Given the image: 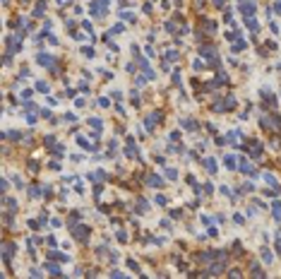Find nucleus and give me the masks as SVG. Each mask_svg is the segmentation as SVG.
Returning a JSON list of instances; mask_svg holds the SVG:
<instances>
[{
    "label": "nucleus",
    "instance_id": "4",
    "mask_svg": "<svg viewBox=\"0 0 281 279\" xmlns=\"http://www.w3.org/2000/svg\"><path fill=\"white\" fill-rule=\"evenodd\" d=\"M161 118H163V113H161V111H154V113H149V116L144 118V125H147L149 130H154L156 125L161 123Z\"/></svg>",
    "mask_w": 281,
    "mask_h": 279
},
{
    "label": "nucleus",
    "instance_id": "19",
    "mask_svg": "<svg viewBox=\"0 0 281 279\" xmlns=\"http://www.w3.org/2000/svg\"><path fill=\"white\" fill-rule=\"evenodd\" d=\"M204 168L209 171V173H216L219 168H216V161L214 159H204Z\"/></svg>",
    "mask_w": 281,
    "mask_h": 279
},
{
    "label": "nucleus",
    "instance_id": "21",
    "mask_svg": "<svg viewBox=\"0 0 281 279\" xmlns=\"http://www.w3.org/2000/svg\"><path fill=\"white\" fill-rule=\"evenodd\" d=\"M272 214H274L276 221H281V202H274V205H272Z\"/></svg>",
    "mask_w": 281,
    "mask_h": 279
},
{
    "label": "nucleus",
    "instance_id": "13",
    "mask_svg": "<svg viewBox=\"0 0 281 279\" xmlns=\"http://www.w3.org/2000/svg\"><path fill=\"white\" fill-rule=\"evenodd\" d=\"M43 12H46V5H43V0H38L34 5V17H43Z\"/></svg>",
    "mask_w": 281,
    "mask_h": 279
},
{
    "label": "nucleus",
    "instance_id": "52",
    "mask_svg": "<svg viewBox=\"0 0 281 279\" xmlns=\"http://www.w3.org/2000/svg\"><path fill=\"white\" fill-rule=\"evenodd\" d=\"M233 221H236V224H245V217H243V214H236Z\"/></svg>",
    "mask_w": 281,
    "mask_h": 279
},
{
    "label": "nucleus",
    "instance_id": "17",
    "mask_svg": "<svg viewBox=\"0 0 281 279\" xmlns=\"http://www.w3.org/2000/svg\"><path fill=\"white\" fill-rule=\"evenodd\" d=\"M48 257H51V260H58V262H67V260H70L67 255H62V253H55V250H51V253H48Z\"/></svg>",
    "mask_w": 281,
    "mask_h": 279
},
{
    "label": "nucleus",
    "instance_id": "3",
    "mask_svg": "<svg viewBox=\"0 0 281 279\" xmlns=\"http://www.w3.org/2000/svg\"><path fill=\"white\" fill-rule=\"evenodd\" d=\"M15 250H17V246H15V243H10V241H7V243H2V265H7V267H10Z\"/></svg>",
    "mask_w": 281,
    "mask_h": 279
},
{
    "label": "nucleus",
    "instance_id": "9",
    "mask_svg": "<svg viewBox=\"0 0 281 279\" xmlns=\"http://www.w3.org/2000/svg\"><path fill=\"white\" fill-rule=\"evenodd\" d=\"M2 205H5V209L7 212H17V200H12V197H2Z\"/></svg>",
    "mask_w": 281,
    "mask_h": 279
},
{
    "label": "nucleus",
    "instance_id": "25",
    "mask_svg": "<svg viewBox=\"0 0 281 279\" xmlns=\"http://www.w3.org/2000/svg\"><path fill=\"white\" fill-rule=\"evenodd\" d=\"M250 272H252V274H255V277H264V274H267V272H264V270H262V267H259V265H257V262H255V265H252V270H250Z\"/></svg>",
    "mask_w": 281,
    "mask_h": 279
},
{
    "label": "nucleus",
    "instance_id": "32",
    "mask_svg": "<svg viewBox=\"0 0 281 279\" xmlns=\"http://www.w3.org/2000/svg\"><path fill=\"white\" fill-rule=\"evenodd\" d=\"M82 53H84V58H94V56H96L92 46H84V48H82Z\"/></svg>",
    "mask_w": 281,
    "mask_h": 279
},
{
    "label": "nucleus",
    "instance_id": "51",
    "mask_svg": "<svg viewBox=\"0 0 281 279\" xmlns=\"http://www.w3.org/2000/svg\"><path fill=\"white\" fill-rule=\"evenodd\" d=\"M77 219H79V212H72V214H70V224L75 226V221H77Z\"/></svg>",
    "mask_w": 281,
    "mask_h": 279
},
{
    "label": "nucleus",
    "instance_id": "5",
    "mask_svg": "<svg viewBox=\"0 0 281 279\" xmlns=\"http://www.w3.org/2000/svg\"><path fill=\"white\" fill-rule=\"evenodd\" d=\"M238 5H240V12L245 17H255V2L252 0H238Z\"/></svg>",
    "mask_w": 281,
    "mask_h": 279
},
{
    "label": "nucleus",
    "instance_id": "11",
    "mask_svg": "<svg viewBox=\"0 0 281 279\" xmlns=\"http://www.w3.org/2000/svg\"><path fill=\"white\" fill-rule=\"evenodd\" d=\"M223 164H226V168H228V171H236V166H238V159H236V156H231V154H226Z\"/></svg>",
    "mask_w": 281,
    "mask_h": 279
},
{
    "label": "nucleus",
    "instance_id": "14",
    "mask_svg": "<svg viewBox=\"0 0 281 279\" xmlns=\"http://www.w3.org/2000/svg\"><path fill=\"white\" fill-rule=\"evenodd\" d=\"M240 137H243V135H240V130H231V132H228V137H226V142H231V145H236V142H238Z\"/></svg>",
    "mask_w": 281,
    "mask_h": 279
},
{
    "label": "nucleus",
    "instance_id": "7",
    "mask_svg": "<svg viewBox=\"0 0 281 279\" xmlns=\"http://www.w3.org/2000/svg\"><path fill=\"white\" fill-rule=\"evenodd\" d=\"M202 56H204L209 63H212V60H219V58H216V48H214V46H202Z\"/></svg>",
    "mask_w": 281,
    "mask_h": 279
},
{
    "label": "nucleus",
    "instance_id": "27",
    "mask_svg": "<svg viewBox=\"0 0 281 279\" xmlns=\"http://www.w3.org/2000/svg\"><path fill=\"white\" fill-rule=\"evenodd\" d=\"M29 195H31V197H41V195H43V190H41L38 185H31L29 188Z\"/></svg>",
    "mask_w": 281,
    "mask_h": 279
},
{
    "label": "nucleus",
    "instance_id": "15",
    "mask_svg": "<svg viewBox=\"0 0 281 279\" xmlns=\"http://www.w3.org/2000/svg\"><path fill=\"white\" fill-rule=\"evenodd\" d=\"M245 27H248V29L252 31V34L259 29V24H257V19H255V17H245Z\"/></svg>",
    "mask_w": 281,
    "mask_h": 279
},
{
    "label": "nucleus",
    "instance_id": "29",
    "mask_svg": "<svg viewBox=\"0 0 281 279\" xmlns=\"http://www.w3.org/2000/svg\"><path fill=\"white\" fill-rule=\"evenodd\" d=\"M166 31H168V34H180L178 27H176V22H166Z\"/></svg>",
    "mask_w": 281,
    "mask_h": 279
},
{
    "label": "nucleus",
    "instance_id": "58",
    "mask_svg": "<svg viewBox=\"0 0 281 279\" xmlns=\"http://www.w3.org/2000/svg\"><path fill=\"white\" fill-rule=\"evenodd\" d=\"M43 195H46V197H51V195H53V190H51L48 185H43Z\"/></svg>",
    "mask_w": 281,
    "mask_h": 279
},
{
    "label": "nucleus",
    "instance_id": "63",
    "mask_svg": "<svg viewBox=\"0 0 281 279\" xmlns=\"http://www.w3.org/2000/svg\"><path fill=\"white\" fill-rule=\"evenodd\" d=\"M99 2H101V7H103V10L108 12V0H99Z\"/></svg>",
    "mask_w": 281,
    "mask_h": 279
},
{
    "label": "nucleus",
    "instance_id": "42",
    "mask_svg": "<svg viewBox=\"0 0 281 279\" xmlns=\"http://www.w3.org/2000/svg\"><path fill=\"white\" fill-rule=\"evenodd\" d=\"M101 192H103V185L96 183V185H94V197H101Z\"/></svg>",
    "mask_w": 281,
    "mask_h": 279
},
{
    "label": "nucleus",
    "instance_id": "55",
    "mask_svg": "<svg viewBox=\"0 0 281 279\" xmlns=\"http://www.w3.org/2000/svg\"><path fill=\"white\" fill-rule=\"evenodd\" d=\"M168 140H173V142H178V140H180V132H171V135H168Z\"/></svg>",
    "mask_w": 281,
    "mask_h": 279
},
{
    "label": "nucleus",
    "instance_id": "43",
    "mask_svg": "<svg viewBox=\"0 0 281 279\" xmlns=\"http://www.w3.org/2000/svg\"><path fill=\"white\" fill-rule=\"evenodd\" d=\"M29 171H31V173H36V171H38V161H34V159H31V161H29Z\"/></svg>",
    "mask_w": 281,
    "mask_h": 279
},
{
    "label": "nucleus",
    "instance_id": "10",
    "mask_svg": "<svg viewBox=\"0 0 281 279\" xmlns=\"http://www.w3.org/2000/svg\"><path fill=\"white\" fill-rule=\"evenodd\" d=\"M147 183H149V185H154V188H163V181H161L156 173H149V176H147Z\"/></svg>",
    "mask_w": 281,
    "mask_h": 279
},
{
    "label": "nucleus",
    "instance_id": "24",
    "mask_svg": "<svg viewBox=\"0 0 281 279\" xmlns=\"http://www.w3.org/2000/svg\"><path fill=\"white\" fill-rule=\"evenodd\" d=\"M259 255H262V260H264L267 265H269V262H272V257H274V255H272V250H269V248H262V253H259Z\"/></svg>",
    "mask_w": 281,
    "mask_h": 279
},
{
    "label": "nucleus",
    "instance_id": "41",
    "mask_svg": "<svg viewBox=\"0 0 281 279\" xmlns=\"http://www.w3.org/2000/svg\"><path fill=\"white\" fill-rule=\"evenodd\" d=\"M187 185H192V190H199V188H197V178H195V176H187Z\"/></svg>",
    "mask_w": 281,
    "mask_h": 279
},
{
    "label": "nucleus",
    "instance_id": "62",
    "mask_svg": "<svg viewBox=\"0 0 281 279\" xmlns=\"http://www.w3.org/2000/svg\"><path fill=\"white\" fill-rule=\"evenodd\" d=\"M274 10H276V15H281V0H276V5H274Z\"/></svg>",
    "mask_w": 281,
    "mask_h": 279
},
{
    "label": "nucleus",
    "instance_id": "40",
    "mask_svg": "<svg viewBox=\"0 0 281 279\" xmlns=\"http://www.w3.org/2000/svg\"><path fill=\"white\" fill-rule=\"evenodd\" d=\"M36 89H38L41 94H46L48 92V84H46V82H36Z\"/></svg>",
    "mask_w": 281,
    "mask_h": 279
},
{
    "label": "nucleus",
    "instance_id": "18",
    "mask_svg": "<svg viewBox=\"0 0 281 279\" xmlns=\"http://www.w3.org/2000/svg\"><path fill=\"white\" fill-rule=\"evenodd\" d=\"M212 111H216V113H223V111H228V106H226V99H223V101H214Z\"/></svg>",
    "mask_w": 281,
    "mask_h": 279
},
{
    "label": "nucleus",
    "instance_id": "2",
    "mask_svg": "<svg viewBox=\"0 0 281 279\" xmlns=\"http://www.w3.org/2000/svg\"><path fill=\"white\" fill-rule=\"evenodd\" d=\"M262 128H267V130H281V116L279 113H272L269 118L264 116L262 118Z\"/></svg>",
    "mask_w": 281,
    "mask_h": 279
},
{
    "label": "nucleus",
    "instance_id": "60",
    "mask_svg": "<svg viewBox=\"0 0 281 279\" xmlns=\"http://www.w3.org/2000/svg\"><path fill=\"white\" fill-rule=\"evenodd\" d=\"M233 253H243V248H240V243H238V241L233 243Z\"/></svg>",
    "mask_w": 281,
    "mask_h": 279
},
{
    "label": "nucleus",
    "instance_id": "39",
    "mask_svg": "<svg viewBox=\"0 0 281 279\" xmlns=\"http://www.w3.org/2000/svg\"><path fill=\"white\" fill-rule=\"evenodd\" d=\"M89 125H92V128H96V130H101V128H103V123H101L99 118H92V121H89Z\"/></svg>",
    "mask_w": 281,
    "mask_h": 279
},
{
    "label": "nucleus",
    "instance_id": "26",
    "mask_svg": "<svg viewBox=\"0 0 281 279\" xmlns=\"http://www.w3.org/2000/svg\"><path fill=\"white\" fill-rule=\"evenodd\" d=\"M2 221H5V226H7V229H12V224H15V219H12L10 212H5V214H2Z\"/></svg>",
    "mask_w": 281,
    "mask_h": 279
},
{
    "label": "nucleus",
    "instance_id": "45",
    "mask_svg": "<svg viewBox=\"0 0 281 279\" xmlns=\"http://www.w3.org/2000/svg\"><path fill=\"white\" fill-rule=\"evenodd\" d=\"M120 17H123V19H130V22H135V15H132V12H120Z\"/></svg>",
    "mask_w": 281,
    "mask_h": 279
},
{
    "label": "nucleus",
    "instance_id": "28",
    "mask_svg": "<svg viewBox=\"0 0 281 279\" xmlns=\"http://www.w3.org/2000/svg\"><path fill=\"white\" fill-rule=\"evenodd\" d=\"M77 145H79V147H84V149H94V147L84 140V137H82V135H77Z\"/></svg>",
    "mask_w": 281,
    "mask_h": 279
},
{
    "label": "nucleus",
    "instance_id": "36",
    "mask_svg": "<svg viewBox=\"0 0 281 279\" xmlns=\"http://www.w3.org/2000/svg\"><path fill=\"white\" fill-rule=\"evenodd\" d=\"M51 152H53V154H58V156H62L65 147H62V145H55V147H51Z\"/></svg>",
    "mask_w": 281,
    "mask_h": 279
},
{
    "label": "nucleus",
    "instance_id": "54",
    "mask_svg": "<svg viewBox=\"0 0 281 279\" xmlns=\"http://www.w3.org/2000/svg\"><path fill=\"white\" fill-rule=\"evenodd\" d=\"M123 29H125L123 24H115V27H113V29H111V34H120V31H123Z\"/></svg>",
    "mask_w": 281,
    "mask_h": 279
},
{
    "label": "nucleus",
    "instance_id": "8",
    "mask_svg": "<svg viewBox=\"0 0 281 279\" xmlns=\"http://www.w3.org/2000/svg\"><path fill=\"white\" fill-rule=\"evenodd\" d=\"M36 63H38V65H53V56H48V53H36Z\"/></svg>",
    "mask_w": 281,
    "mask_h": 279
},
{
    "label": "nucleus",
    "instance_id": "57",
    "mask_svg": "<svg viewBox=\"0 0 281 279\" xmlns=\"http://www.w3.org/2000/svg\"><path fill=\"white\" fill-rule=\"evenodd\" d=\"M27 123H29V125L36 123V116H34V113H29V116H27Z\"/></svg>",
    "mask_w": 281,
    "mask_h": 279
},
{
    "label": "nucleus",
    "instance_id": "44",
    "mask_svg": "<svg viewBox=\"0 0 281 279\" xmlns=\"http://www.w3.org/2000/svg\"><path fill=\"white\" fill-rule=\"evenodd\" d=\"M226 39H228V41H238V31H228Z\"/></svg>",
    "mask_w": 281,
    "mask_h": 279
},
{
    "label": "nucleus",
    "instance_id": "16",
    "mask_svg": "<svg viewBox=\"0 0 281 279\" xmlns=\"http://www.w3.org/2000/svg\"><path fill=\"white\" fill-rule=\"evenodd\" d=\"M250 154L255 156V159H259V156H262V142H252V149H250Z\"/></svg>",
    "mask_w": 281,
    "mask_h": 279
},
{
    "label": "nucleus",
    "instance_id": "6",
    "mask_svg": "<svg viewBox=\"0 0 281 279\" xmlns=\"http://www.w3.org/2000/svg\"><path fill=\"white\" fill-rule=\"evenodd\" d=\"M238 171H243V173H248V176H257V171H255V166L250 164L248 159H240V164H238Z\"/></svg>",
    "mask_w": 281,
    "mask_h": 279
},
{
    "label": "nucleus",
    "instance_id": "20",
    "mask_svg": "<svg viewBox=\"0 0 281 279\" xmlns=\"http://www.w3.org/2000/svg\"><path fill=\"white\" fill-rule=\"evenodd\" d=\"M147 209H149V202H147L144 197H139V200H137V212L142 214V212H147Z\"/></svg>",
    "mask_w": 281,
    "mask_h": 279
},
{
    "label": "nucleus",
    "instance_id": "53",
    "mask_svg": "<svg viewBox=\"0 0 281 279\" xmlns=\"http://www.w3.org/2000/svg\"><path fill=\"white\" fill-rule=\"evenodd\" d=\"M118 241H120V243L127 241V233H125V231H118Z\"/></svg>",
    "mask_w": 281,
    "mask_h": 279
},
{
    "label": "nucleus",
    "instance_id": "23",
    "mask_svg": "<svg viewBox=\"0 0 281 279\" xmlns=\"http://www.w3.org/2000/svg\"><path fill=\"white\" fill-rule=\"evenodd\" d=\"M245 46H248V43H245V41H240V39H238V41H236V43H233V46H231V53H238V51H243V48H245Z\"/></svg>",
    "mask_w": 281,
    "mask_h": 279
},
{
    "label": "nucleus",
    "instance_id": "48",
    "mask_svg": "<svg viewBox=\"0 0 281 279\" xmlns=\"http://www.w3.org/2000/svg\"><path fill=\"white\" fill-rule=\"evenodd\" d=\"M108 149H111V154H113V152L118 149V142H115V140H111V142H108Z\"/></svg>",
    "mask_w": 281,
    "mask_h": 279
},
{
    "label": "nucleus",
    "instance_id": "34",
    "mask_svg": "<svg viewBox=\"0 0 281 279\" xmlns=\"http://www.w3.org/2000/svg\"><path fill=\"white\" fill-rule=\"evenodd\" d=\"M43 145H46V147H53V145H55V137H53V135H46V137H43Z\"/></svg>",
    "mask_w": 281,
    "mask_h": 279
},
{
    "label": "nucleus",
    "instance_id": "46",
    "mask_svg": "<svg viewBox=\"0 0 281 279\" xmlns=\"http://www.w3.org/2000/svg\"><path fill=\"white\" fill-rule=\"evenodd\" d=\"M202 188H204V192H207V195H212V192H214V185H212V183H204Z\"/></svg>",
    "mask_w": 281,
    "mask_h": 279
},
{
    "label": "nucleus",
    "instance_id": "49",
    "mask_svg": "<svg viewBox=\"0 0 281 279\" xmlns=\"http://www.w3.org/2000/svg\"><path fill=\"white\" fill-rule=\"evenodd\" d=\"M154 202H156V205H166V197H163V195H156Z\"/></svg>",
    "mask_w": 281,
    "mask_h": 279
},
{
    "label": "nucleus",
    "instance_id": "35",
    "mask_svg": "<svg viewBox=\"0 0 281 279\" xmlns=\"http://www.w3.org/2000/svg\"><path fill=\"white\" fill-rule=\"evenodd\" d=\"M183 125H185L190 132H192V130H197V123H195V121H187V118H185V121H183Z\"/></svg>",
    "mask_w": 281,
    "mask_h": 279
},
{
    "label": "nucleus",
    "instance_id": "12",
    "mask_svg": "<svg viewBox=\"0 0 281 279\" xmlns=\"http://www.w3.org/2000/svg\"><path fill=\"white\" fill-rule=\"evenodd\" d=\"M262 178H264V183H269L272 188H279V181H276L274 173H262Z\"/></svg>",
    "mask_w": 281,
    "mask_h": 279
},
{
    "label": "nucleus",
    "instance_id": "30",
    "mask_svg": "<svg viewBox=\"0 0 281 279\" xmlns=\"http://www.w3.org/2000/svg\"><path fill=\"white\" fill-rule=\"evenodd\" d=\"M127 270H130V272H139V265H137V262L130 257V260H127Z\"/></svg>",
    "mask_w": 281,
    "mask_h": 279
},
{
    "label": "nucleus",
    "instance_id": "1",
    "mask_svg": "<svg viewBox=\"0 0 281 279\" xmlns=\"http://www.w3.org/2000/svg\"><path fill=\"white\" fill-rule=\"evenodd\" d=\"M70 229H72V238H75V241H79V243H87V238H89V231H92V226L77 224V226H70Z\"/></svg>",
    "mask_w": 281,
    "mask_h": 279
},
{
    "label": "nucleus",
    "instance_id": "22",
    "mask_svg": "<svg viewBox=\"0 0 281 279\" xmlns=\"http://www.w3.org/2000/svg\"><path fill=\"white\" fill-rule=\"evenodd\" d=\"M163 60H166V63H176V60H178V51H166Z\"/></svg>",
    "mask_w": 281,
    "mask_h": 279
},
{
    "label": "nucleus",
    "instance_id": "33",
    "mask_svg": "<svg viewBox=\"0 0 281 279\" xmlns=\"http://www.w3.org/2000/svg\"><path fill=\"white\" fill-rule=\"evenodd\" d=\"M5 137H10V140H19L22 132H19V130H12V132H5Z\"/></svg>",
    "mask_w": 281,
    "mask_h": 279
},
{
    "label": "nucleus",
    "instance_id": "47",
    "mask_svg": "<svg viewBox=\"0 0 281 279\" xmlns=\"http://www.w3.org/2000/svg\"><path fill=\"white\" fill-rule=\"evenodd\" d=\"M99 106H101V108H108L111 101H108V99H99Z\"/></svg>",
    "mask_w": 281,
    "mask_h": 279
},
{
    "label": "nucleus",
    "instance_id": "56",
    "mask_svg": "<svg viewBox=\"0 0 281 279\" xmlns=\"http://www.w3.org/2000/svg\"><path fill=\"white\" fill-rule=\"evenodd\" d=\"M221 192H223L226 197H231V195H233V192H231V188H228V185H223V188H221Z\"/></svg>",
    "mask_w": 281,
    "mask_h": 279
},
{
    "label": "nucleus",
    "instance_id": "38",
    "mask_svg": "<svg viewBox=\"0 0 281 279\" xmlns=\"http://www.w3.org/2000/svg\"><path fill=\"white\" fill-rule=\"evenodd\" d=\"M166 176H168L171 181H176V178H178V171H176V168H166Z\"/></svg>",
    "mask_w": 281,
    "mask_h": 279
},
{
    "label": "nucleus",
    "instance_id": "50",
    "mask_svg": "<svg viewBox=\"0 0 281 279\" xmlns=\"http://www.w3.org/2000/svg\"><path fill=\"white\" fill-rule=\"evenodd\" d=\"M0 188H2V192H7V190H10V183H7V178H2V183H0Z\"/></svg>",
    "mask_w": 281,
    "mask_h": 279
},
{
    "label": "nucleus",
    "instance_id": "31",
    "mask_svg": "<svg viewBox=\"0 0 281 279\" xmlns=\"http://www.w3.org/2000/svg\"><path fill=\"white\" fill-rule=\"evenodd\" d=\"M46 270H48L51 274H60V267H58V265H53V262H48V265H46Z\"/></svg>",
    "mask_w": 281,
    "mask_h": 279
},
{
    "label": "nucleus",
    "instance_id": "64",
    "mask_svg": "<svg viewBox=\"0 0 281 279\" xmlns=\"http://www.w3.org/2000/svg\"><path fill=\"white\" fill-rule=\"evenodd\" d=\"M276 253L281 255V241H276Z\"/></svg>",
    "mask_w": 281,
    "mask_h": 279
},
{
    "label": "nucleus",
    "instance_id": "37",
    "mask_svg": "<svg viewBox=\"0 0 281 279\" xmlns=\"http://www.w3.org/2000/svg\"><path fill=\"white\" fill-rule=\"evenodd\" d=\"M173 84L180 87V70H173Z\"/></svg>",
    "mask_w": 281,
    "mask_h": 279
},
{
    "label": "nucleus",
    "instance_id": "59",
    "mask_svg": "<svg viewBox=\"0 0 281 279\" xmlns=\"http://www.w3.org/2000/svg\"><path fill=\"white\" fill-rule=\"evenodd\" d=\"M115 113H118V116H125V108H123V106H120V104L115 106Z\"/></svg>",
    "mask_w": 281,
    "mask_h": 279
},
{
    "label": "nucleus",
    "instance_id": "61",
    "mask_svg": "<svg viewBox=\"0 0 281 279\" xmlns=\"http://www.w3.org/2000/svg\"><path fill=\"white\" fill-rule=\"evenodd\" d=\"M31 96V89H22V99H29Z\"/></svg>",
    "mask_w": 281,
    "mask_h": 279
}]
</instances>
